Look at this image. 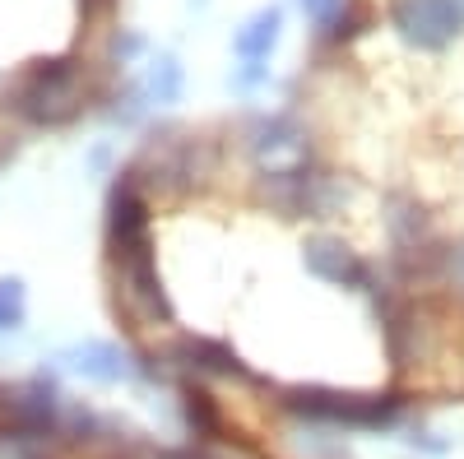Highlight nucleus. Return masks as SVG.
<instances>
[{
	"instance_id": "1",
	"label": "nucleus",
	"mask_w": 464,
	"mask_h": 459,
	"mask_svg": "<svg viewBox=\"0 0 464 459\" xmlns=\"http://www.w3.org/2000/svg\"><path fill=\"white\" fill-rule=\"evenodd\" d=\"M395 24L418 47H441L446 37L464 24V0H400Z\"/></svg>"
},
{
	"instance_id": "2",
	"label": "nucleus",
	"mask_w": 464,
	"mask_h": 459,
	"mask_svg": "<svg viewBox=\"0 0 464 459\" xmlns=\"http://www.w3.org/2000/svg\"><path fill=\"white\" fill-rule=\"evenodd\" d=\"M306 260H312V270L321 279H334V283H362V264L348 255L343 246L334 242H316L312 251H306Z\"/></svg>"
},
{
	"instance_id": "3",
	"label": "nucleus",
	"mask_w": 464,
	"mask_h": 459,
	"mask_svg": "<svg viewBox=\"0 0 464 459\" xmlns=\"http://www.w3.org/2000/svg\"><path fill=\"white\" fill-rule=\"evenodd\" d=\"M275 37H279V14L275 10H265L246 24V33H237V56L242 61H260L269 56V47H275Z\"/></svg>"
},
{
	"instance_id": "4",
	"label": "nucleus",
	"mask_w": 464,
	"mask_h": 459,
	"mask_svg": "<svg viewBox=\"0 0 464 459\" xmlns=\"http://www.w3.org/2000/svg\"><path fill=\"white\" fill-rule=\"evenodd\" d=\"M107 362H116V353L107 349V343H89V349L80 353V371H89V376H98V380H116L121 371L107 367Z\"/></svg>"
},
{
	"instance_id": "5",
	"label": "nucleus",
	"mask_w": 464,
	"mask_h": 459,
	"mask_svg": "<svg viewBox=\"0 0 464 459\" xmlns=\"http://www.w3.org/2000/svg\"><path fill=\"white\" fill-rule=\"evenodd\" d=\"M24 320V288L19 283H0V330H10Z\"/></svg>"
},
{
	"instance_id": "6",
	"label": "nucleus",
	"mask_w": 464,
	"mask_h": 459,
	"mask_svg": "<svg viewBox=\"0 0 464 459\" xmlns=\"http://www.w3.org/2000/svg\"><path fill=\"white\" fill-rule=\"evenodd\" d=\"M149 84H153V93H159L163 102H172V98H177V84H181V74H177V65H172V61H163L159 70L149 74Z\"/></svg>"
},
{
	"instance_id": "7",
	"label": "nucleus",
	"mask_w": 464,
	"mask_h": 459,
	"mask_svg": "<svg viewBox=\"0 0 464 459\" xmlns=\"http://www.w3.org/2000/svg\"><path fill=\"white\" fill-rule=\"evenodd\" d=\"M302 5H306V14H312L316 24H330V19H334V10L343 5V0H302Z\"/></svg>"
},
{
	"instance_id": "8",
	"label": "nucleus",
	"mask_w": 464,
	"mask_h": 459,
	"mask_svg": "<svg viewBox=\"0 0 464 459\" xmlns=\"http://www.w3.org/2000/svg\"><path fill=\"white\" fill-rule=\"evenodd\" d=\"M459 264H464V260H459Z\"/></svg>"
}]
</instances>
